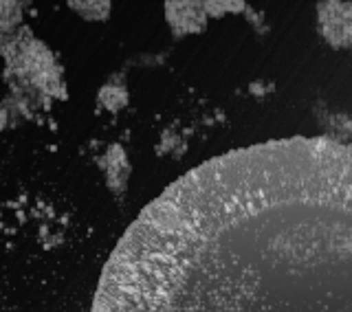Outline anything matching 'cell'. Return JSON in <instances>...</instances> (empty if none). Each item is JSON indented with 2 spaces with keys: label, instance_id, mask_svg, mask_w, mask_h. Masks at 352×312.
<instances>
[{
  "label": "cell",
  "instance_id": "1",
  "mask_svg": "<svg viewBox=\"0 0 352 312\" xmlns=\"http://www.w3.org/2000/svg\"><path fill=\"white\" fill-rule=\"evenodd\" d=\"M93 312H352V143L280 139L194 167L119 240Z\"/></svg>",
  "mask_w": 352,
  "mask_h": 312
}]
</instances>
